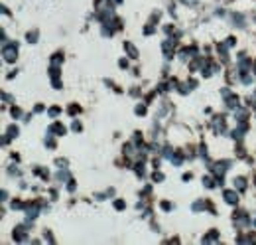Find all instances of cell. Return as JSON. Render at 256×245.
Here are the masks:
<instances>
[]
</instances>
